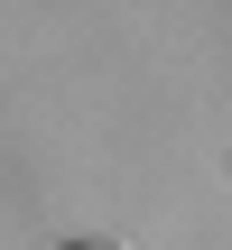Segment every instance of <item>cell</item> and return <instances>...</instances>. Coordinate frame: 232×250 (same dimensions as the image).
I'll use <instances>...</instances> for the list:
<instances>
[{
	"instance_id": "obj_1",
	"label": "cell",
	"mask_w": 232,
	"mask_h": 250,
	"mask_svg": "<svg viewBox=\"0 0 232 250\" xmlns=\"http://www.w3.org/2000/svg\"><path fill=\"white\" fill-rule=\"evenodd\" d=\"M65 250H112V241H65Z\"/></svg>"
}]
</instances>
